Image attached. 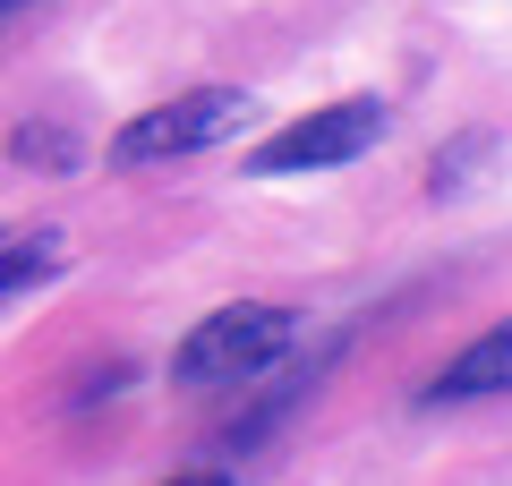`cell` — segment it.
Returning <instances> with one entry per match:
<instances>
[{"mask_svg": "<svg viewBox=\"0 0 512 486\" xmlns=\"http://www.w3.org/2000/svg\"><path fill=\"white\" fill-rule=\"evenodd\" d=\"M299 316L274 299H239V307H214V316L188 324V342L171 350V376L180 384H248L291 350Z\"/></svg>", "mask_w": 512, "mask_h": 486, "instance_id": "1", "label": "cell"}, {"mask_svg": "<svg viewBox=\"0 0 512 486\" xmlns=\"http://www.w3.org/2000/svg\"><path fill=\"white\" fill-rule=\"evenodd\" d=\"M384 128H393V103L384 94H342V103L308 111V120L274 128V137L248 154L256 180H291V171H333V162H359L367 145H384Z\"/></svg>", "mask_w": 512, "mask_h": 486, "instance_id": "2", "label": "cell"}, {"mask_svg": "<svg viewBox=\"0 0 512 486\" xmlns=\"http://www.w3.org/2000/svg\"><path fill=\"white\" fill-rule=\"evenodd\" d=\"M248 94L239 86H188V94H171V103H154V111H137V120L111 137V162H180V154H205V145H222V137H239L248 128Z\"/></svg>", "mask_w": 512, "mask_h": 486, "instance_id": "3", "label": "cell"}, {"mask_svg": "<svg viewBox=\"0 0 512 486\" xmlns=\"http://www.w3.org/2000/svg\"><path fill=\"white\" fill-rule=\"evenodd\" d=\"M487 393H512V316L487 324L461 359H444L436 384H427L419 401H487Z\"/></svg>", "mask_w": 512, "mask_h": 486, "instance_id": "4", "label": "cell"}, {"mask_svg": "<svg viewBox=\"0 0 512 486\" xmlns=\"http://www.w3.org/2000/svg\"><path fill=\"white\" fill-rule=\"evenodd\" d=\"M60 265H69V239L60 231H9L0 239V299L26 290V282H43V273H60Z\"/></svg>", "mask_w": 512, "mask_h": 486, "instance_id": "5", "label": "cell"}, {"mask_svg": "<svg viewBox=\"0 0 512 486\" xmlns=\"http://www.w3.org/2000/svg\"><path fill=\"white\" fill-rule=\"evenodd\" d=\"M487 154H495V137H487V128H470L461 145H444V154L427 162V197H453V188H470V171H478Z\"/></svg>", "mask_w": 512, "mask_h": 486, "instance_id": "6", "label": "cell"}, {"mask_svg": "<svg viewBox=\"0 0 512 486\" xmlns=\"http://www.w3.org/2000/svg\"><path fill=\"white\" fill-rule=\"evenodd\" d=\"M18 162H69V137H60V128H18Z\"/></svg>", "mask_w": 512, "mask_h": 486, "instance_id": "7", "label": "cell"}, {"mask_svg": "<svg viewBox=\"0 0 512 486\" xmlns=\"http://www.w3.org/2000/svg\"><path fill=\"white\" fill-rule=\"evenodd\" d=\"M171 486H239V478H231V469H180Z\"/></svg>", "mask_w": 512, "mask_h": 486, "instance_id": "8", "label": "cell"}, {"mask_svg": "<svg viewBox=\"0 0 512 486\" xmlns=\"http://www.w3.org/2000/svg\"><path fill=\"white\" fill-rule=\"evenodd\" d=\"M18 9H35V0H0V26H9V18H18Z\"/></svg>", "mask_w": 512, "mask_h": 486, "instance_id": "9", "label": "cell"}]
</instances>
